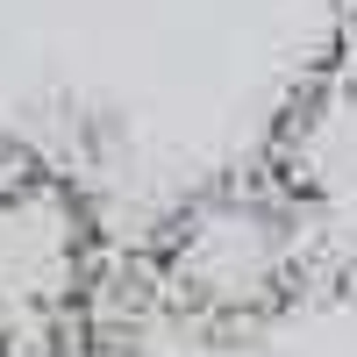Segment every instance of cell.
I'll list each match as a JSON object with an SVG mask.
<instances>
[{"instance_id":"1","label":"cell","mask_w":357,"mask_h":357,"mask_svg":"<svg viewBox=\"0 0 357 357\" xmlns=\"http://www.w3.org/2000/svg\"><path fill=\"white\" fill-rule=\"evenodd\" d=\"M129 272L158 329L243 343L314 293V250L264 172H215L151 229Z\"/></svg>"},{"instance_id":"2","label":"cell","mask_w":357,"mask_h":357,"mask_svg":"<svg viewBox=\"0 0 357 357\" xmlns=\"http://www.w3.org/2000/svg\"><path fill=\"white\" fill-rule=\"evenodd\" d=\"M114 264L93 172L50 143H0V357L93 350Z\"/></svg>"},{"instance_id":"3","label":"cell","mask_w":357,"mask_h":357,"mask_svg":"<svg viewBox=\"0 0 357 357\" xmlns=\"http://www.w3.org/2000/svg\"><path fill=\"white\" fill-rule=\"evenodd\" d=\"M257 172L301 215L314 250V286L329 279L357 286V36L350 29L286 93Z\"/></svg>"}]
</instances>
